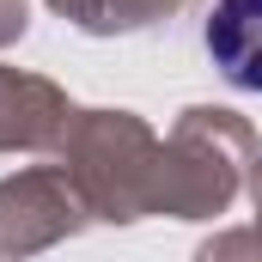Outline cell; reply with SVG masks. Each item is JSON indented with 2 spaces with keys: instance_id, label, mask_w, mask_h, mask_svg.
I'll use <instances>...</instances> for the list:
<instances>
[{
  "instance_id": "obj_1",
  "label": "cell",
  "mask_w": 262,
  "mask_h": 262,
  "mask_svg": "<svg viewBox=\"0 0 262 262\" xmlns=\"http://www.w3.org/2000/svg\"><path fill=\"white\" fill-rule=\"evenodd\" d=\"M207 55L238 92H262V0H220L207 12Z\"/></svg>"
}]
</instances>
